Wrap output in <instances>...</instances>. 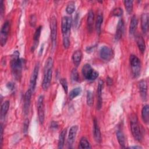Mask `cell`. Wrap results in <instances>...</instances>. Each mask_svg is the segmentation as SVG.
Wrapping results in <instances>:
<instances>
[{
	"mask_svg": "<svg viewBox=\"0 0 149 149\" xmlns=\"http://www.w3.org/2000/svg\"><path fill=\"white\" fill-rule=\"evenodd\" d=\"M24 60L19 58V52L18 51H15L12 55L10 66L12 69V73L17 80L20 79L22 76V71L23 65H24Z\"/></svg>",
	"mask_w": 149,
	"mask_h": 149,
	"instance_id": "cell-1",
	"label": "cell"
},
{
	"mask_svg": "<svg viewBox=\"0 0 149 149\" xmlns=\"http://www.w3.org/2000/svg\"><path fill=\"white\" fill-rule=\"evenodd\" d=\"M52 66H53V61L51 57H49L45 62L44 67V78L42 83V87L44 90H47L50 86L51 79H52Z\"/></svg>",
	"mask_w": 149,
	"mask_h": 149,
	"instance_id": "cell-2",
	"label": "cell"
},
{
	"mask_svg": "<svg viewBox=\"0 0 149 149\" xmlns=\"http://www.w3.org/2000/svg\"><path fill=\"white\" fill-rule=\"evenodd\" d=\"M130 128L132 135L134 139L138 141H141L143 140V131L138 123L137 118L135 115H133L131 117Z\"/></svg>",
	"mask_w": 149,
	"mask_h": 149,
	"instance_id": "cell-3",
	"label": "cell"
},
{
	"mask_svg": "<svg viewBox=\"0 0 149 149\" xmlns=\"http://www.w3.org/2000/svg\"><path fill=\"white\" fill-rule=\"evenodd\" d=\"M129 60L133 75L134 77H137L140 75L141 72L140 60L134 55H131Z\"/></svg>",
	"mask_w": 149,
	"mask_h": 149,
	"instance_id": "cell-4",
	"label": "cell"
},
{
	"mask_svg": "<svg viewBox=\"0 0 149 149\" xmlns=\"http://www.w3.org/2000/svg\"><path fill=\"white\" fill-rule=\"evenodd\" d=\"M84 77L88 80H94L98 76V73L94 70L90 64H85L81 69Z\"/></svg>",
	"mask_w": 149,
	"mask_h": 149,
	"instance_id": "cell-5",
	"label": "cell"
},
{
	"mask_svg": "<svg viewBox=\"0 0 149 149\" xmlns=\"http://www.w3.org/2000/svg\"><path fill=\"white\" fill-rule=\"evenodd\" d=\"M50 30H51V38L52 41V49H54L56 43L57 36V21L55 16H52L50 19Z\"/></svg>",
	"mask_w": 149,
	"mask_h": 149,
	"instance_id": "cell-6",
	"label": "cell"
},
{
	"mask_svg": "<svg viewBox=\"0 0 149 149\" xmlns=\"http://www.w3.org/2000/svg\"><path fill=\"white\" fill-rule=\"evenodd\" d=\"M9 30H10V22L9 21L6 20L3 24L1 30V45L2 47L5 45L7 41Z\"/></svg>",
	"mask_w": 149,
	"mask_h": 149,
	"instance_id": "cell-7",
	"label": "cell"
},
{
	"mask_svg": "<svg viewBox=\"0 0 149 149\" xmlns=\"http://www.w3.org/2000/svg\"><path fill=\"white\" fill-rule=\"evenodd\" d=\"M37 109L38 120L40 124H43L44 121V95H40L37 100Z\"/></svg>",
	"mask_w": 149,
	"mask_h": 149,
	"instance_id": "cell-8",
	"label": "cell"
},
{
	"mask_svg": "<svg viewBox=\"0 0 149 149\" xmlns=\"http://www.w3.org/2000/svg\"><path fill=\"white\" fill-rule=\"evenodd\" d=\"M113 55V50L109 47L102 46L100 49V56L101 58L105 61L111 60Z\"/></svg>",
	"mask_w": 149,
	"mask_h": 149,
	"instance_id": "cell-9",
	"label": "cell"
},
{
	"mask_svg": "<svg viewBox=\"0 0 149 149\" xmlns=\"http://www.w3.org/2000/svg\"><path fill=\"white\" fill-rule=\"evenodd\" d=\"M72 18L68 16H63L62 19L61 28L63 35L70 34L71 25H72Z\"/></svg>",
	"mask_w": 149,
	"mask_h": 149,
	"instance_id": "cell-10",
	"label": "cell"
},
{
	"mask_svg": "<svg viewBox=\"0 0 149 149\" xmlns=\"http://www.w3.org/2000/svg\"><path fill=\"white\" fill-rule=\"evenodd\" d=\"M39 68H40V65L39 63H37L33 71V73L31 75L30 77V87L29 88L31 89L32 92L35 90L36 86V83H37V79L38 77V71H39Z\"/></svg>",
	"mask_w": 149,
	"mask_h": 149,
	"instance_id": "cell-11",
	"label": "cell"
},
{
	"mask_svg": "<svg viewBox=\"0 0 149 149\" xmlns=\"http://www.w3.org/2000/svg\"><path fill=\"white\" fill-rule=\"evenodd\" d=\"M32 91L30 88H29L25 93L24 100V105H23V111L25 115H27L29 113V108L31 102V97L32 95Z\"/></svg>",
	"mask_w": 149,
	"mask_h": 149,
	"instance_id": "cell-12",
	"label": "cell"
},
{
	"mask_svg": "<svg viewBox=\"0 0 149 149\" xmlns=\"http://www.w3.org/2000/svg\"><path fill=\"white\" fill-rule=\"evenodd\" d=\"M140 95L143 100H146L147 97V84L146 80H141L138 84Z\"/></svg>",
	"mask_w": 149,
	"mask_h": 149,
	"instance_id": "cell-13",
	"label": "cell"
},
{
	"mask_svg": "<svg viewBox=\"0 0 149 149\" xmlns=\"http://www.w3.org/2000/svg\"><path fill=\"white\" fill-rule=\"evenodd\" d=\"M77 129H78V126L77 125H74V126H72L69 130L68 138V144L69 146H72L73 142L74 141Z\"/></svg>",
	"mask_w": 149,
	"mask_h": 149,
	"instance_id": "cell-14",
	"label": "cell"
},
{
	"mask_svg": "<svg viewBox=\"0 0 149 149\" xmlns=\"http://www.w3.org/2000/svg\"><path fill=\"white\" fill-rule=\"evenodd\" d=\"M93 133H94V137L95 141L98 143L101 141V132L100 129L97 122V120L95 118L94 119L93 121Z\"/></svg>",
	"mask_w": 149,
	"mask_h": 149,
	"instance_id": "cell-15",
	"label": "cell"
},
{
	"mask_svg": "<svg viewBox=\"0 0 149 149\" xmlns=\"http://www.w3.org/2000/svg\"><path fill=\"white\" fill-rule=\"evenodd\" d=\"M104 82L102 80H100L97 87V109H100L102 107V90L103 88Z\"/></svg>",
	"mask_w": 149,
	"mask_h": 149,
	"instance_id": "cell-16",
	"label": "cell"
},
{
	"mask_svg": "<svg viewBox=\"0 0 149 149\" xmlns=\"http://www.w3.org/2000/svg\"><path fill=\"white\" fill-rule=\"evenodd\" d=\"M141 27L143 33L146 34L148 30V15L143 13L141 16Z\"/></svg>",
	"mask_w": 149,
	"mask_h": 149,
	"instance_id": "cell-17",
	"label": "cell"
},
{
	"mask_svg": "<svg viewBox=\"0 0 149 149\" xmlns=\"http://www.w3.org/2000/svg\"><path fill=\"white\" fill-rule=\"evenodd\" d=\"M123 31H124V22L122 19H120L118 23L117 28H116L115 36V38L116 41L119 40L122 37Z\"/></svg>",
	"mask_w": 149,
	"mask_h": 149,
	"instance_id": "cell-18",
	"label": "cell"
},
{
	"mask_svg": "<svg viewBox=\"0 0 149 149\" xmlns=\"http://www.w3.org/2000/svg\"><path fill=\"white\" fill-rule=\"evenodd\" d=\"M94 19V14L92 10H90L88 13L87 20V29L90 33H91L93 30V22Z\"/></svg>",
	"mask_w": 149,
	"mask_h": 149,
	"instance_id": "cell-19",
	"label": "cell"
},
{
	"mask_svg": "<svg viewBox=\"0 0 149 149\" xmlns=\"http://www.w3.org/2000/svg\"><path fill=\"white\" fill-rule=\"evenodd\" d=\"M41 29H42V26H40L37 27V29H36L35 33L34 34V45H33L32 48H31V51L33 52V51L35 49V48H36V47L38 45V40H39V38L40 36V34H41Z\"/></svg>",
	"mask_w": 149,
	"mask_h": 149,
	"instance_id": "cell-20",
	"label": "cell"
},
{
	"mask_svg": "<svg viewBox=\"0 0 149 149\" xmlns=\"http://www.w3.org/2000/svg\"><path fill=\"white\" fill-rule=\"evenodd\" d=\"M137 24H138V20L137 19V17L134 15L132 16L130 23V26H129V33L130 34L132 35L134 33L137 27Z\"/></svg>",
	"mask_w": 149,
	"mask_h": 149,
	"instance_id": "cell-21",
	"label": "cell"
},
{
	"mask_svg": "<svg viewBox=\"0 0 149 149\" xmlns=\"http://www.w3.org/2000/svg\"><path fill=\"white\" fill-rule=\"evenodd\" d=\"M136 42L140 51L143 54L146 50V44L143 38L140 35L136 36Z\"/></svg>",
	"mask_w": 149,
	"mask_h": 149,
	"instance_id": "cell-22",
	"label": "cell"
},
{
	"mask_svg": "<svg viewBox=\"0 0 149 149\" xmlns=\"http://www.w3.org/2000/svg\"><path fill=\"white\" fill-rule=\"evenodd\" d=\"M81 58L82 53L80 50H77L73 53L72 56V60L75 66H77L80 64L81 60Z\"/></svg>",
	"mask_w": 149,
	"mask_h": 149,
	"instance_id": "cell-23",
	"label": "cell"
},
{
	"mask_svg": "<svg viewBox=\"0 0 149 149\" xmlns=\"http://www.w3.org/2000/svg\"><path fill=\"white\" fill-rule=\"evenodd\" d=\"M141 116L143 122L147 124L149 121V107L148 105L143 106L141 111Z\"/></svg>",
	"mask_w": 149,
	"mask_h": 149,
	"instance_id": "cell-24",
	"label": "cell"
},
{
	"mask_svg": "<svg viewBox=\"0 0 149 149\" xmlns=\"http://www.w3.org/2000/svg\"><path fill=\"white\" fill-rule=\"evenodd\" d=\"M9 105H10V102L9 101H5L2 104L1 108V114H0L1 119H3L5 117V116L8 111Z\"/></svg>",
	"mask_w": 149,
	"mask_h": 149,
	"instance_id": "cell-25",
	"label": "cell"
},
{
	"mask_svg": "<svg viewBox=\"0 0 149 149\" xmlns=\"http://www.w3.org/2000/svg\"><path fill=\"white\" fill-rule=\"evenodd\" d=\"M116 137L120 146L122 148H125L126 141H125V137L123 133L121 130H118L116 132Z\"/></svg>",
	"mask_w": 149,
	"mask_h": 149,
	"instance_id": "cell-26",
	"label": "cell"
},
{
	"mask_svg": "<svg viewBox=\"0 0 149 149\" xmlns=\"http://www.w3.org/2000/svg\"><path fill=\"white\" fill-rule=\"evenodd\" d=\"M66 134V129H64L63 130H62V132L59 134V140H58V148H62L63 147Z\"/></svg>",
	"mask_w": 149,
	"mask_h": 149,
	"instance_id": "cell-27",
	"label": "cell"
},
{
	"mask_svg": "<svg viewBox=\"0 0 149 149\" xmlns=\"http://www.w3.org/2000/svg\"><path fill=\"white\" fill-rule=\"evenodd\" d=\"M103 21V16L101 13H98L97 15V20L95 22V29L97 33L100 34L101 31V26L102 24Z\"/></svg>",
	"mask_w": 149,
	"mask_h": 149,
	"instance_id": "cell-28",
	"label": "cell"
},
{
	"mask_svg": "<svg viewBox=\"0 0 149 149\" xmlns=\"http://www.w3.org/2000/svg\"><path fill=\"white\" fill-rule=\"evenodd\" d=\"M81 92V88L80 87H76L73 89H72L69 93V99L73 100V98H76L77 96H78Z\"/></svg>",
	"mask_w": 149,
	"mask_h": 149,
	"instance_id": "cell-29",
	"label": "cell"
},
{
	"mask_svg": "<svg viewBox=\"0 0 149 149\" xmlns=\"http://www.w3.org/2000/svg\"><path fill=\"white\" fill-rule=\"evenodd\" d=\"M80 148H91V146L90 144V143L87 140V139L83 137L80 140V144H79Z\"/></svg>",
	"mask_w": 149,
	"mask_h": 149,
	"instance_id": "cell-30",
	"label": "cell"
},
{
	"mask_svg": "<svg viewBox=\"0 0 149 149\" xmlns=\"http://www.w3.org/2000/svg\"><path fill=\"white\" fill-rule=\"evenodd\" d=\"M124 4L127 12L130 13L133 10V1H125Z\"/></svg>",
	"mask_w": 149,
	"mask_h": 149,
	"instance_id": "cell-31",
	"label": "cell"
},
{
	"mask_svg": "<svg viewBox=\"0 0 149 149\" xmlns=\"http://www.w3.org/2000/svg\"><path fill=\"white\" fill-rule=\"evenodd\" d=\"M75 10V5L73 2H69L66 8V11L68 14H72Z\"/></svg>",
	"mask_w": 149,
	"mask_h": 149,
	"instance_id": "cell-32",
	"label": "cell"
},
{
	"mask_svg": "<svg viewBox=\"0 0 149 149\" xmlns=\"http://www.w3.org/2000/svg\"><path fill=\"white\" fill-rule=\"evenodd\" d=\"M69 35L70 34H67L63 35V47L65 48H68L70 45V40H69Z\"/></svg>",
	"mask_w": 149,
	"mask_h": 149,
	"instance_id": "cell-33",
	"label": "cell"
},
{
	"mask_svg": "<svg viewBox=\"0 0 149 149\" xmlns=\"http://www.w3.org/2000/svg\"><path fill=\"white\" fill-rule=\"evenodd\" d=\"M87 104L88 106H91L93 104V96L90 91H88L87 93Z\"/></svg>",
	"mask_w": 149,
	"mask_h": 149,
	"instance_id": "cell-34",
	"label": "cell"
},
{
	"mask_svg": "<svg viewBox=\"0 0 149 149\" xmlns=\"http://www.w3.org/2000/svg\"><path fill=\"white\" fill-rule=\"evenodd\" d=\"M123 13V9L121 8H116L113 9L112 12V15L115 16H120Z\"/></svg>",
	"mask_w": 149,
	"mask_h": 149,
	"instance_id": "cell-35",
	"label": "cell"
},
{
	"mask_svg": "<svg viewBox=\"0 0 149 149\" xmlns=\"http://www.w3.org/2000/svg\"><path fill=\"white\" fill-rule=\"evenodd\" d=\"M71 78L72 80L74 81H79V73L76 70V69H73L71 72Z\"/></svg>",
	"mask_w": 149,
	"mask_h": 149,
	"instance_id": "cell-36",
	"label": "cell"
},
{
	"mask_svg": "<svg viewBox=\"0 0 149 149\" xmlns=\"http://www.w3.org/2000/svg\"><path fill=\"white\" fill-rule=\"evenodd\" d=\"M60 83L62 85L65 93H67L68 90V83H67V81H66V79H64V78L61 79Z\"/></svg>",
	"mask_w": 149,
	"mask_h": 149,
	"instance_id": "cell-37",
	"label": "cell"
},
{
	"mask_svg": "<svg viewBox=\"0 0 149 149\" xmlns=\"http://www.w3.org/2000/svg\"><path fill=\"white\" fill-rule=\"evenodd\" d=\"M36 21H37V17H36V15H31L30 17V20H29L30 26L32 27L35 26Z\"/></svg>",
	"mask_w": 149,
	"mask_h": 149,
	"instance_id": "cell-38",
	"label": "cell"
},
{
	"mask_svg": "<svg viewBox=\"0 0 149 149\" xmlns=\"http://www.w3.org/2000/svg\"><path fill=\"white\" fill-rule=\"evenodd\" d=\"M29 119H26L24 120V123H23V132L26 134L27 133L29 129Z\"/></svg>",
	"mask_w": 149,
	"mask_h": 149,
	"instance_id": "cell-39",
	"label": "cell"
},
{
	"mask_svg": "<svg viewBox=\"0 0 149 149\" xmlns=\"http://www.w3.org/2000/svg\"><path fill=\"white\" fill-rule=\"evenodd\" d=\"M4 12V6H3V1H0V14L1 17H2Z\"/></svg>",
	"mask_w": 149,
	"mask_h": 149,
	"instance_id": "cell-40",
	"label": "cell"
},
{
	"mask_svg": "<svg viewBox=\"0 0 149 149\" xmlns=\"http://www.w3.org/2000/svg\"><path fill=\"white\" fill-rule=\"evenodd\" d=\"M3 128L2 125L1 124V129H0V136H1L0 144H1V146L2 145V142H3Z\"/></svg>",
	"mask_w": 149,
	"mask_h": 149,
	"instance_id": "cell-41",
	"label": "cell"
},
{
	"mask_svg": "<svg viewBox=\"0 0 149 149\" xmlns=\"http://www.w3.org/2000/svg\"><path fill=\"white\" fill-rule=\"evenodd\" d=\"M51 127L52 128V129H58V123H57L56 122L53 120V121L51 122Z\"/></svg>",
	"mask_w": 149,
	"mask_h": 149,
	"instance_id": "cell-42",
	"label": "cell"
},
{
	"mask_svg": "<svg viewBox=\"0 0 149 149\" xmlns=\"http://www.w3.org/2000/svg\"><path fill=\"white\" fill-rule=\"evenodd\" d=\"M6 87L8 89H9L10 90H13V88L15 87V84L12 82H9V83H7Z\"/></svg>",
	"mask_w": 149,
	"mask_h": 149,
	"instance_id": "cell-43",
	"label": "cell"
},
{
	"mask_svg": "<svg viewBox=\"0 0 149 149\" xmlns=\"http://www.w3.org/2000/svg\"><path fill=\"white\" fill-rule=\"evenodd\" d=\"M129 148H141L142 147H140V146H132V147H129Z\"/></svg>",
	"mask_w": 149,
	"mask_h": 149,
	"instance_id": "cell-44",
	"label": "cell"
}]
</instances>
